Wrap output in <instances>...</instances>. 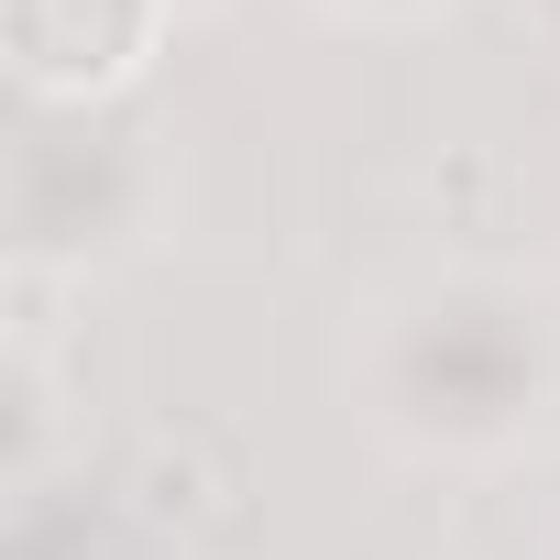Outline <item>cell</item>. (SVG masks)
Segmentation results:
<instances>
[{
  "label": "cell",
  "mask_w": 560,
  "mask_h": 560,
  "mask_svg": "<svg viewBox=\"0 0 560 560\" xmlns=\"http://www.w3.org/2000/svg\"><path fill=\"white\" fill-rule=\"evenodd\" d=\"M154 0H12V56L45 89H100L132 67Z\"/></svg>",
  "instance_id": "obj_1"
}]
</instances>
